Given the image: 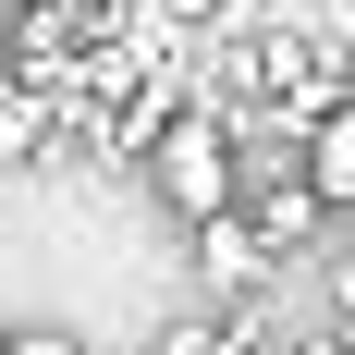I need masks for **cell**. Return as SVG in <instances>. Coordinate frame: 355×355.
I'll return each instance as SVG.
<instances>
[{"label": "cell", "instance_id": "obj_1", "mask_svg": "<svg viewBox=\"0 0 355 355\" xmlns=\"http://www.w3.org/2000/svg\"><path fill=\"white\" fill-rule=\"evenodd\" d=\"M135 172H147V196H159L184 233H209V220L245 209V123H233L220 98H184L172 123L135 147Z\"/></svg>", "mask_w": 355, "mask_h": 355}, {"label": "cell", "instance_id": "obj_4", "mask_svg": "<svg viewBox=\"0 0 355 355\" xmlns=\"http://www.w3.org/2000/svg\"><path fill=\"white\" fill-rule=\"evenodd\" d=\"M49 135H62V110H49V86L0 62V159H37Z\"/></svg>", "mask_w": 355, "mask_h": 355}, {"label": "cell", "instance_id": "obj_6", "mask_svg": "<svg viewBox=\"0 0 355 355\" xmlns=\"http://www.w3.org/2000/svg\"><path fill=\"white\" fill-rule=\"evenodd\" d=\"M25 12H86V0H25Z\"/></svg>", "mask_w": 355, "mask_h": 355}, {"label": "cell", "instance_id": "obj_2", "mask_svg": "<svg viewBox=\"0 0 355 355\" xmlns=\"http://www.w3.org/2000/svg\"><path fill=\"white\" fill-rule=\"evenodd\" d=\"M270 282H282V245H270V233H257L245 209L196 233V306H233V319H245V306H257Z\"/></svg>", "mask_w": 355, "mask_h": 355}, {"label": "cell", "instance_id": "obj_3", "mask_svg": "<svg viewBox=\"0 0 355 355\" xmlns=\"http://www.w3.org/2000/svg\"><path fill=\"white\" fill-rule=\"evenodd\" d=\"M306 184H319V209H355V86L306 123Z\"/></svg>", "mask_w": 355, "mask_h": 355}, {"label": "cell", "instance_id": "obj_5", "mask_svg": "<svg viewBox=\"0 0 355 355\" xmlns=\"http://www.w3.org/2000/svg\"><path fill=\"white\" fill-rule=\"evenodd\" d=\"M0 355H86V343H73V331H49V319H37V331H12V343H0Z\"/></svg>", "mask_w": 355, "mask_h": 355}]
</instances>
